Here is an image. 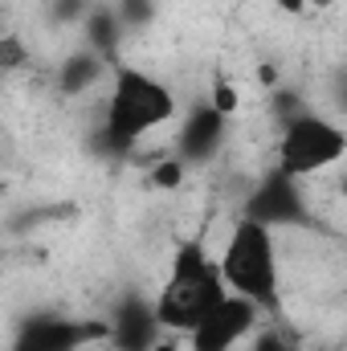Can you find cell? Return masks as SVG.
Here are the masks:
<instances>
[{"label": "cell", "instance_id": "7c38bea8", "mask_svg": "<svg viewBox=\"0 0 347 351\" xmlns=\"http://www.w3.org/2000/svg\"><path fill=\"white\" fill-rule=\"evenodd\" d=\"M246 351H294V348H290V339H282L274 331H254L246 339Z\"/></svg>", "mask_w": 347, "mask_h": 351}, {"label": "cell", "instance_id": "ba28073f", "mask_svg": "<svg viewBox=\"0 0 347 351\" xmlns=\"http://www.w3.org/2000/svg\"><path fill=\"white\" fill-rule=\"evenodd\" d=\"M225 131H229V119H225L221 110H213L208 102L184 110L180 131H176V160H180L184 168H192V164H208V160L221 152Z\"/></svg>", "mask_w": 347, "mask_h": 351}, {"label": "cell", "instance_id": "4fadbf2b", "mask_svg": "<svg viewBox=\"0 0 347 351\" xmlns=\"http://www.w3.org/2000/svg\"><path fill=\"white\" fill-rule=\"evenodd\" d=\"M147 351H184V339H180V335H168V331H164V335H160V339H156V343H152Z\"/></svg>", "mask_w": 347, "mask_h": 351}, {"label": "cell", "instance_id": "3957f363", "mask_svg": "<svg viewBox=\"0 0 347 351\" xmlns=\"http://www.w3.org/2000/svg\"><path fill=\"white\" fill-rule=\"evenodd\" d=\"M225 282L217 274V258L208 254L204 241H184L176 250L172 265H168V278L160 286V294L152 298L156 306V323L160 331L168 335H184L192 331L221 298H225Z\"/></svg>", "mask_w": 347, "mask_h": 351}, {"label": "cell", "instance_id": "5bb4252c", "mask_svg": "<svg viewBox=\"0 0 347 351\" xmlns=\"http://www.w3.org/2000/svg\"><path fill=\"white\" fill-rule=\"evenodd\" d=\"M335 0H302V8H331Z\"/></svg>", "mask_w": 347, "mask_h": 351}, {"label": "cell", "instance_id": "277c9868", "mask_svg": "<svg viewBox=\"0 0 347 351\" xmlns=\"http://www.w3.org/2000/svg\"><path fill=\"white\" fill-rule=\"evenodd\" d=\"M344 147L347 135L335 119H327L319 110H298V114L282 119L278 172L290 176V180H315L344 160Z\"/></svg>", "mask_w": 347, "mask_h": 351}, {"label": "cell", "instance_id": "6da1fadb", "mask_svg": "<svg viewBox=\"0 0 347 351\" xmlns=\"http://www.w3.org/2000/svg\"><path fill=\"white\" fill-rule=\"evenodd\" d=\"M217 274H221L229 294L250 298L261 315H278V306H282V262H278V237L270 225L241 213L221 241Z\"/></svg>", "mask_w": 347, "mask_h": 351}, {"label": "cell", "instance_id": "8fae6325", "mask_svg": "<svg viewBox=\"0 0 347 351\" xmlns=\"http://www.w3.org/2000/svg\"><path fill=\"white\" fill-rule=\"evenodd\" d=\"M152 184H156V188H176V184H184V164H180L176 156H168L164 164L152 168Z\"/></svg>", "mask_w": 347, "mask_h": 351}, {"label": "cell", "instance_id": "30bf717a", "mask_svg": "<svg viewBox=\"0 0 347 351\" xmlns=\"http://www.w3.org/2000/svg\"><path fill=\"white\" fill-rule=\"evenodd\" d=\"M102 66H106V58L102 53H94V49H78V53H70V62L62 66V82L58 86L66 90V94H78V90H86L98 82V74H102Z\"/></svg>", "mask_w": 347, "mask_h": 351}, {"label": "cell", "instance_id": "9c48e42d", "mask_svg": "<svg viewBox=\"0 0 347 351\" xmlns=\"http://www.w3.org/2000/svg\"><path fill=\"white\" fill-rule=\"evenodd\" d=\"M106 339L119 351H147L164 331L156 323V306L152 298H127L110 311V323H102Z\"/></svg>", "mask_w": 347, "mask_h": 351}, {"label": "cell", "instance_id": "8992f818", "mask_svg": "<svg viewBox=\"0 0 347 351\" xmlns=\"http://www.w3.org/2000/svg\"><path fill=\"white\" fill-rule=\"evenodd\" d=\"M246 217H254V221L270 225V229H278V225L290 229V225L315 221V208H311V200L302 192V180H290V176L274 172V176H265L254 188V196L246 200Z\"/></svg>", "mask_w": 347, "mask_h": 351}, {"label": "cell", "instance_id": "52a82bcc", "mask_svg": "<svg viewBox=\"0 0 347 351\" xmlns=\"http://www.w3.org/2000/svg\"><path fill=\"white\" fill-rule=\"evenodd\" d=\"M90 339H106L102 323H70L62 315H37L16 331L12 351H82Z\"/></svg>", "mask_w": 347, "mask_h": 351}, {"label": "cell", "instance_id": "7a4b0ae2", "mask_svg": "<svg viewBox=\"0 0 347 351\" xmlns=\"http://www.w3.org/2000/svg\"><path fill=\"white\" fill-rule=\"evenodd\" d=\"M176 114L180 106L168 82H160L139 66H119L110 74V94L102 106V139L115 152L139 147L152 131L176 123Z\"/></svg>", "mask_w": 347, "mask_h": 351}, {"label": "cell", "instance_id": "5b68a950", "mask_svg": "<svg viewBox=\"0 0 347 351\" xmlns=\"http://www.w3.org/2000/svg\"><path fill=\"white\" fill-rule=\"evenodd\" d=\"M261 311L250 298H237V294H225L192 331H184V351H241L246 339L258 331Z\"/></svg>", "mask_w": 347, "mask_h": 351}]
</instances>
